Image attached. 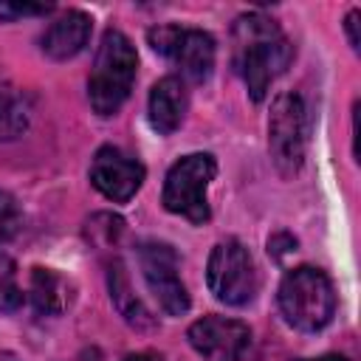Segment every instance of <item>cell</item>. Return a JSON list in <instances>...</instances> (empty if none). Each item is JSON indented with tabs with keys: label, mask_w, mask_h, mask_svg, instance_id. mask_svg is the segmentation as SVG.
<instances>
[{
	"label": "cell",
	"mask_w": 361,
	"mask_h": 361,
	"mask_svg": "<svg viewBox=\"0 0 361 361\" xmlns=\"http://www.w3.org/2000/svg\"><path fill=\"white\" fill-rule=\"evenodd\" d=\"M51 11H54L51 3H8V0L0 3V20L6 23L23 20V17H45Z\"/></svg>",
	"instance_id": "obj_17"
},
{
	"label": "cell",
	"mask_w": 361,
	"mask_h": 361,
	"mask_svg": "<svg viewBox=\"0 0 361 361\" xmlns=\"http://www.w3.org/2000/svg\"><path fill=\"white\" fill-rule=\"evenodd\" d=\"M124 361H149V355L147 353H135V355H127Z\"/></svg>",
	"instance_id": "obj_23"
},
{
	"label": "cell",
	"mask_w": 361,
	"mask_h": 361,
	"mask_svg": "<svg viewBox=\"0 0 361 361\" xmlns=\"http://www.w3.org/2000/svg\"><path fill=\"white\" fill-rule=\"evenodd\" d=\"M135 257H138L141 276H144L149 293L155 296L158 307L166 316H175V319L178 316H186L189 307H192V299H189V290H186V285L180 279L178 251L169 243L144 240V243H138Z\"/></svg>",
	"instance_id": "obj_8"
},
{
	"label": "cell",
	"mask_w": 361,
	"mask_h": 361,
	"mask_svg": "<svg viewBox=\"0 0 361 361\" xmlns=\"http://www.w3.org/2000/svg\"><path fill=\"white\" fill-rule=\"evenodd\" d=\"M186 338L203 361H243L251 347V327L228 316H203L186 330Z\"/></svg>",
	"instance_id": "obj_9"
},
{
	"label": "cell",
	"mask_w": 361,
	"mask_h": 361,
	"mask_svg": "<svg viewBox=\"0 0 361 361\" xmlns=\"http://www.w3.org/2000/svg\"><path fill=\"white\" fill-rule=\"evenodd\" d=\"M107 290H110V302L118 310V316L135 327V330H152L155 327V316L147 310V305L133 293L130 285V274L124 268L121 259H113L107 268Z\"/></svg>",
	"instance_id": "obj_13"
},
{
	"label": "cell",
	"mask_w": 361,
	"mask_h": 361,
	"mask_svg": "<svg viewBox=\"0 0 361 361\" xmlns=\"http://www.w3.org/2000/svg\"><path fill=\"white\" fill-rule=\"evenodd\" d=\"M293 59V45L279 23L262 11L240 14L231 25V65L248 96L262 102Z\"/></svg>",
	"instance_id": "obj_1"
},
{
	"label": "cell",
	"mask_w": 361,
	"mask_h": 361,
	"mask_svg": "<svg viewBox=\"0 0 361 361\" xmlns=\"http://www.w3.org/2000/svg\"><path fill=\"white\" fill-rule=\"evenodd\" d=\"M147 42L155 54L169 59L183 82H206L217 62V42L203 28L189 25H155L147 31Z\"/></svg>",
	"instance_id": "obj_6"
},
{
	"label": "cell",
	"mask_w": 361,
	"mask_h": 361,
	"mask_svg": "<svg viewBox=\"0 0 361 361\" xmlns=\"http://www.w3.org/2000/svg\"><path fill=\"white\" fill-rule=\"evenodd\" d=\"M358 20H361V11L358 8H350L347 17H344V31H347V39H350V48L358 54L361 48V39H358Z\"/></svg>",
	"instance_id": "obj_20"
},
{
	"label": "cell",
	"mask_w": 361,
	"mask_h": 361,
	"mask_svg": "<svg viewBox=\"0 0 361 361\" xmlns=\"http://www.w3.org/2000/svg\"><path fill=\"white\" fill-rule=\"evenodd\" d=\"M206 285L212 296L228 307H243L259 293V271L251 251L237 240H220L206 262Z\"/></svg>",
	"instance_id": "obj_5"
},
{
	"label": "cell",
	"mask_w": 361,
	"mask_h": 361,
	"mask_svg": "<svg viewBox=\"0 0 361 361\" xmlns=\"http://www.w3.org/2000/svg\"><path fill=\"white\" fill-rule=\"evenodd\" d=\"M217 175V161L212 152H189L178 158L164 178L161 203L169 214L186 217L195 226L209 223L212 206H209V183Z\"/></svg>",
	"instance_id": "obj_4"
},
{
	"label": "cell",
	"mask_w": 361,
	"mask_h": 361,
	"mask_svg": "<svg viewBox=\"0 0 361 361\" xmlns=\"http://www.w3.org/2000/svg\"><path fill=\"white\" fill-rule=\"evenodd\" d=\"M336 288L322 268L296 265L285 271L276 288L282 319L299 333H319L336 316Z\"/></svg>",
	"instance_id": "obj_3"
},
{
	"label": "cell",
	"mask_w": 361,
	"mask_h": 361,
	"mask_svg": "<svg viewBox=\"0 0 361 361\" xmlns=\"http://www.w3.org/2000/svg\"><path fill=\"white\" fill-rule=\"evenodd\" d=\"M90 31H93L90 14H85L79 8H68L56 20H51V25L42 31L39 48L48 59L65 62V59H73L76 54L85 51L87 39H90Z\"/></svg>",
	"instance_id": "obj_11"
},
{
	"label": "cell",
	"mask_w": 361,
	"mask_h": 361,
	"mask_svg": "<svg viewBox=\"0 0 361 361\" xmlns=\"http://www.w3.org/2000/svg\"><path fill=\"white\" fill-rule=\"evenodd\" d=\"M290 251H296V237H290L288 231H279V234H274V237L268 240V254H271L274 259H282V257L290 254Z\"/></svg>",
	"instance_id": "obj_19"
},
{
	"label": "cell",
	"mask_w": 361,
	"mask_h": 361,
	"mask_svg": "<svg viewBox=\"0 0 361 361\" xmlns=\"http://www.w3.org/2000/svg\"><path fill=\"white\" fill-rule=\"evenodd\" d=\"M23 288L17 279V262L0 243V313H14L23 307Z\"/></svg>",
	"instance_id": "obj_16"
},
{
	"label": "cell",
	"mask_w": 361,
	"mask_h": 361,
	"mask_svg": "<svg viewBox=\"0 0 361 361\" xmlns=\"http://www.w3.org/2000/svg\"><path fill=\"white\" fill-rule=\"evenodd\" d=\"M268 152L279 175L293 178L307 155V107L293 90L279 93L268 116Z\"/></svg>",
	"instance_id": "obj_7"
},
{
	"label": "cell",
	"mask_w": 361,
	"mask_h": 361,
	"mask_svg": "<svg viewBox=\"0 0 361 361\" xmlns=\"http://www.w3.org/2000/svg\"><path fill=\"white\" fill-rule=\"evenodd\" d=\"M28 299L39 316H59L71 305V282L54 268H31L28 276Z\"/></svg>",
	"instance_id": "obj_14"
},
{
	"label": "cell",
	"mask_w": 361,
	"mask_h": 361,
	"mask_svg": "<svg viewBox=\"0 0 361 361\" xmlns=\"http://www.w3.org/2000/svg\"><path fill=\"white\" fill-rule=\"evenodd\" d=\"M138 71V54L127 34L118 28H107L96 48V59L87 76V99L96 116H116L133 93Z\"/></svg>",
	"instance_id": "obj_2"
},
{
	"label": "cell",
	"mask_w": 361,
	"mask_h": 361,
	"mask_svg": "<svg viewBox=\"0 0 361 361\" xmlns=\"http://www.w3.org/2000/svg\"><path fill=\"white\" fill-rule=\"evenodd\" d=\"M0 361H23L17 353H11V350H0Z\"/></svg>",
	"instance_id": "obj_22"
},
{
	"label": "cell",
	"mask_w": 361,
	"mask_h": 361,
	"mask_svg": "<svg viewBox=\"0 0 361 361\" xmlns=\"http://www.w3.org/2000/svg\"><path fill=\"white\" fill-rule=\"evenodd\" d=\"M28 127V104L17 87L0 85V138L11 141Z\"/></svg>",
	"instance_id": "obj_15"
},
{
	"label": "cell",
	"mask_w": 361,
	"mask_h": 361,
	"mask_svg": "<svg viewBox=\"0 0 361 361\" xmlns=\"http://www.w3.org/2000/svg\"><path fill=\"white\" fill-rule=\"evenodd\" d=\"M147 169L144 164L124 152L121 147L104 144L96 149L93 164H90V183L113 203H127L144 183Z\"/></svg>",
	"instance_id": "obj_10"
},
{
	"label": "cell",
	"mask_w": 361,
	"mask_h": 361,
	"mask_svg": "<svg viewBox=\"0 0 361 361\" xmlns=\"http://www.w3.org/2000/svg\"><path fill=\"white\" fill-rule=\"evenodd\" d=\"M17 223H20V206L17 200L0 189V243H6L14 231H17Z\"/></svg>",
	"instance_id": "obj_18"
},
{
	"label": "cell",
	"mask_w": 361,
	"mask_h": 361,
	"mask_svg": "<svg viewBox=\"0 0 361 361\" xmlns=\"http://www.w3.org/2000/svg\"><path fill=\"white\" fill-rule=\"evenodd\" d=\"M299 361H350V358H344L338 353H327V355H319V358H299Z\"/></svg>",
	"instance_id": "obj_21"
},
{
	"label": "cell",
	"mask_w": 361,
	"mask_h": 361,
	"mask_svg": "<svg viewBox=\"0 0 361 361\" xmlns=\"http://www.w3.org/2000/svg\"><path fill=\"white\" fill-rule=\"evenodd\" d=\"M186 110H189V93L180 76H164L152 85L147 99V116H149V127L158 135H172L183 124Z\"/></svg>",
	"instance_id": "obj_12"
}]
</instances>
